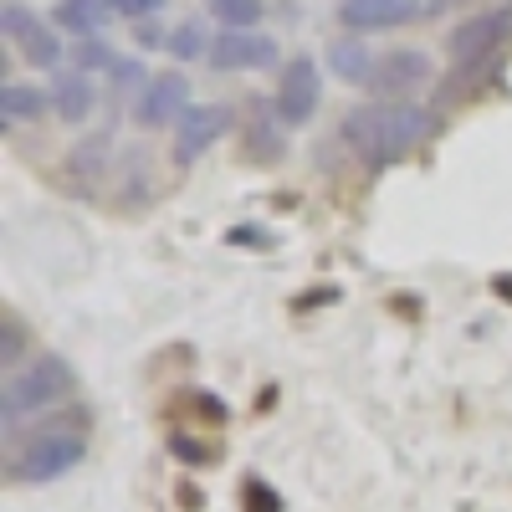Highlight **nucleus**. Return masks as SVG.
Listing matches in <instances>:
<instances>
[{"instance_id":"obj_1","label":"nucleus","mask_w":512,"mask_h":512,"mask_svg":"<svg viewBox=\"0 0 512 512\" xmlns=\"http://www.w3.org/2000/svg\"><path fill=\"white\" fill-rule=\"evenodd\" d=\"M441 118L425 108V103H359L344 113V144L369 164V169H390L400 159H410L420 144L436 139Z\"/></svg>"},{"instance_id":"obj_2","label":"nucleus","mask_w":512,"mask_h":512,"mask_svg":"<svg viewBox=\"0 0 512 512\" xmlns=\"http://www.w3.org/2000/svg\"><path fill=\"white\" fill-rule=\"evenodd\" d=\"M88 415L82 410H57V415H41L31 431H21L11 441V461H6V477L11 487H47L62 482L67 472H77L82 456H88Z\"/></svg>"},{"instance_id":"obj_3","label":"nucleus","mask_w":512,"mask_h":512,"mask_svg":"<svg viewBox=\"0 0 512 512\" xmlns=\"http://www.w3.org/2000/svg\"><path fill=\"white\" fill-rule=\"evenodd\" d=\"M72 390H77V374H72V364H67L62 354H52V349H41V354H31L21 369H11L6 390H0V415H6L11 436H16V420H21V415L57 410Z\"/></svg>"},{"instance_id":"obj_4","label":"nucleus","mask_w":512,"mask_h":512,"mask_svg":"<svg viewBox=\"0 0 512 512\" xmlns=\"http://www.w3.org/2000/svg\"><path fill=\"white\" fill-rule=\"evenodd\" d=\"M272 108H277V118H282L287 128H308V123L318 118V108H323V67H318V57L297 52V57L282 62Z\"/></svg>"},{"instance_id":"obj_5","label":"nucleus","mask_w":512,"mask_h":512,"mask_svg":"<svg viewBox=\"0 0 512 512\" xmlns=\"http://www.w3.org/2000/svg\"><path fill=\"white\" fill-rule=\"evenodd\" d=\"M512 36V6H497V11H477L446 31V57L451 67H477V62H492L502 52V41Z\"/></svg>"},{"instance_id":"obj_6","label":"nucleus","mask_w":512,"mask_h":512,"mask_svg":"<svg viewBox=\"0 0 512 512\" xmlns=\"http://www.w3.org/2000/svg\"><path fill=\"white\" fill-rule=\"evenodd\" d=\"M195 108V93H190V77L180 67L169 72H154L149 88L134 98V123L149 128V134H159V128H180V118Z\"/></svg>"},{"instance_id":"obj_7","label":"nucleus","mask_w":512,"mask_h":512,"mask_svg":"<svg viewBox=\"0 0 512 512\" xmlns=\"http://www.w3.org/2000/svg\"><path fill=\"white\" fill-rule=\"evenodd\" d=\"M436 82V62L415 52V47H395V52H384L374 77H369V93L379 103H410L420 88H431Z\"/></svg>"},{"instance_id":"obj_8","label":"nucleus","mask_w":512,"mask_h":512,"mask_svg":"<svg viewBox=\"0 0 512 512\" xmlns=\"http://www.w3.org/2000/svg\"><path fill=\"white\" fill-rule=\"evenodd\" d=\"M231 123H236V108H231V103H195V108L180 118V128H175V164H180V169L200 164L210 149L226 139Z\"/></svg>"},{"instance_id":"obj_9","label":"nucleus","mask_w":512,"mask_h":512,"mask_svg":"<svg viewBox=\"0 0 512 512\" xmlns=\"http://www.w3.org/2000/svg\"><path fill=\"white\" fill-rule=\"evenodd\" d=\"M287 154V123L277 118L272 98H246V113H241V159L267 169Z\"/></svg>"},{"instance_id":"obj_10","label":"nucleus","mask_w":512,"mask_h":512,"mask_svg":"<svg viewBox=\"0 0 512 512\" xmlns=\"http://www.w3.org/2000/svg\"><path fill=\"white\" fill-rule=\"evenodd\" d=\"M282 62V47L256 26V31H216V47H210V67L216 72H267Z\"/></svg>"},{"instance_id":"obj_11","label":"nucleus","mask_w":512,"mask_h":512,"mask_svg":"<svg viewBox=\"0 0 512 512\" xmlns=\"http://www.w3.org/2000/svg\"><path fill=\"white\" fill-rule=\"evenodd\" d=\"M420 16V0H338V26L354 36L364 31H400Z\"/></svg>"},{"instance_id":"obj_12","label":"nucleus","mask_w":512,"mask_h":512,"mask_svg":"<svg viewBox=\"0 0 512 512\" xmlns=\"http://www.w3.org/2000/svg\"><path fill=\"white\" fill-rule=\"evenodd\" d=\"M52 113L62 123H72V128L88 123L98 113V82L88 72H77V67H62L57 82H52Z\"/></svg>"},{"instance_id":"obj_13","label":"nucleus","mask_w":512,"mask_h":512,"mask_svg":"<svg viewBox=\"0 0 512 512\" xmlns=\"http://www.w3.org/2000/svg\"><path fill=\"white\" fill-rule=\"evenodd\" d=\"M374 67H379V57L369 52V41H364V36L349 31V36L328 41V72H333L338 82H349V88H369Z\"/></svg>"},{"instance_id":"obj_14","label":"nucleus","mask_w":512,"mask_h":512,"mask_svg":"<svg viewBox=\"0 0 512 512\" xmlns=\"http://www.w3.org/2000/svg\"><path fill=\"white\" fill-rule=\"evenodd\" d=\"M108 159H113V139H108V134L77 139L72 154H67V185H72V190H93V185H103Z\"/></svg>"},{"instance_id":"obj_15","label":"nucleus","mask_w":512,"mask_h":512,"mask_svg":"<svg viewBox=\"0 0 512 512\" xmlns=\"http://www.w3.org/2000/svg\"><path fill=\"white\" fill-rule=\"evenodd\" d=\"M108 16H113V6H108V0H57V6H52V26L57 31H67V36H98L103 26H108Z\"/></svg>"},{"instance_id":"obj_16","label":"nucleus","mask_w":512,"mask_h":512,"mask_svg":"<svg viewBox=\"0 0 512 512\" xmlns=\"http://www.w3.org/2000/svg\"><path fill=\"white\" fill-rule=\"evenodd\" d=\"M16 52L31 62V67H41V72H62V62H67V47H62V31L52 26V21H31V31L16 41Z\"/></svg>"},{"instance_id":"obj_17","label":"nucleus","mask_w":512,"mask_h":512,"mask_svg":"<svg viewBox=\"0 0 512 512\" xmlns=\"http://www.w3.org/2000/svg\"><path fill=\"white\" fill-rule=\"evenodd\" d=\"M47 113H52V93L31 88V82H6V88H0V118H6L11 128L41 123Z\"/></svg>"},{"instance_id":"obj_18","label":"nucleus","mask_w":512,"mask_h":512,"mask_svg":"<svg viewBox=\"0 0 512 512\" xmlns=\"http://www.w3.org/2000/svg\"><path fill=\"white\" fill-rule=\"evenodd\" d=\"M210 47H216V36L205 31V16H190L169 31V57L175 62H210Z\"/></svg>"},{"instance_id":"obj_19","label":"nucleus","mask_w":512,"mask_h":512,"mask_svg":"<svg viewBox=\"0 0 512 512\" xmlns=\"http://www.w3.org/2000/svg\"><path fill=\"white\" fill-rule=\"evenodd\" d=\"M210 21H221V31H256L267 21V0H205Z\"/></svg>"},{"instance_id":"obj_20","label":"nucleus","mask_w":512,"mask_h":512,"mask_svg":"<svg viewBox=\"0 0 512 512\" xmlns=\"http://www.w3.org/2000/svg\"><path fill=\"white\" fill-rule=\"evenodd\" d=\"M67 62H72L77 72H88V77H93V72H108V67L118 62V57H113V47H108L103 36H82L77 47L67 52Z\"/></svg>"},{"instance_id":"obj_21","label":"nucleus","mask_w":512,"mask_h":512,"mask_svg":"<svg viewBox=\"0 0 512 512\" xmlns=\"http://www.w3.org/2000/svg\"><path fill=\"white\" fill-rule=\"evenodd\" d=\"M26 349H31V333H26V323H21L16 313H6V323H0V364H6V369H21Z\"/></svg>"},{"instance_id":"obj_22","label":"nucleus","mask_w":512,"mask_h":512,"mask_svg":"<svg viewBox=\"0 0 512 512\" xmlns=\"http://www.w3.org/2000/svg\"><path fill=\"white\" fill-rule=\"evenodd\" d=\"M108 88H113L118 98H123V93H134V98H139V93L149 88V72H144V62H139V57H118V62L108 67Z\"/></svg>"},{"instance_id":"obj_23","label":"nucleus","mask_w":512,"mask_h":512,"mask_svg":"<svg viewBox=\"0 0 512 512\" xmlns=\"http://www.w3.org/2000/svg\"><path fill=\"white\" fill-rule=\"evenodd\" d=\"M31 11L21 6V0H6V6H0V36H11V41H21L26 31H31Z\"/></svg>"},{"instance_id":"obj_24","label":"nucleus","mask_w":512,"mask_h":512,"mask_svg":"<svg viewBox=\"0 0 512 512\" xmlns=\"http://www.w3.org/2000/svg\"><path fill=\"white\" fill-rule=\"evenodd\" d=\"M108 6H113V16H123V21H154L164 6H169V0H108Z\"/></svg>"},{"instance_id":"obj_25","label":"nucleus","mask_w":512,"mask_h":512,"mask_svg":"<svg viewBox=\"0 0 512 512\" xmlns=\"http://www.w3.org/2000/svg\"><path fill=\"white\" fill-rule=\"evenodd\" d=\"M134 41H139L144 52H169V31L154 26V21H139V26H134Z\"/></svg>"},{"instance_id":"obj_26","label":"nucleus","mask_w":512,"mask_h":512,"mask_svg":"<svg viewBox=\"0 0 512 512\" xmlns=\"http://www.w3.org/2000/svg\"><path fill=\"white\" fill-rule=\"evenodd\" d=\"M497 292H507V297H512V277H507V282H497Z\"/></svg>"}]
</instances>
